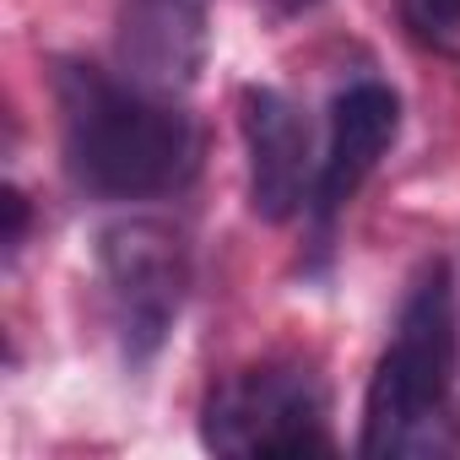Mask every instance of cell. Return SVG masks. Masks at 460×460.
<instances>
[{
    "mask_svg": "<svg viewBox=\"0 0 460 460\" xmlns=\"http://www.w3.org/2000/svg\"><path fill=\"white\" fill-rule=\"evenodd\" d=\"M66 173L103 200H146L179 190L200 163V130L163 93L98 66L55 71Z\"/></svg>",
    "mask_w": 460,
    "mask_h": 460,
    "instance_id": "obj_1",
    "label": "cell"
},
{
    "mask_svg": "<svg viewBox=\"0 0 460 460\" xmlns=\"http://www.w3.org/2000/svg\"><path fill=\"white\" fill-rule=\"evenodd\" d=\"M455 293L449 266L433 261L395 320V336L374 368L363 406V455H438L449 444L455 390Z\"/></svg>",
    "mask_w": 460,
    "mask_h": 460,
    "instance_id": "obj_2",
    "label": "cell"
},
{
    "mask_svg": "<svg viewBox=\"0 0 460 460\" xmlns=\"http://www.w3.org/2000/svg\"><path fill=\"white\" fill-rule=\"evenodd\" d=\"M200 438L217 455H325L331 401L325 379L298 358H266L222 379L206 401Z\"/></svg>",
    "mask_w": 460,
    "mask_h": 460,
    "instance_id": "obj_3",
    "label": "cell"
},
{
    "mask_svg": "<svg viewBox=\"0 0 460 460\" xmlns=\"http://www.w3.org/2000/svg\"><path fill=\"white\" fill-rule=\"evenodd\" d=\"M98 282L125 358L146 363L184 309L190 244L163 217H119L98 234Z\"/></svg>",
    "mask_w": 460,
    "mask_h": 460,
    "instance_id": "obj_4",
    "label": "cell"
},
{
    "mask_svg": "<svg viewBox=\"0 0 460 460\" xmlns=\"http://www.w3.org/2000/svg\"><path fill=\"white\" fill-rule=\"evenodd\" d=\"M119 71L146 93L195 87L211 49V0H125L119 12Z\"/></svg>",
    "mask_w": 460,
    "mask_h": 460,
    "instance_id": "obj_5",
    "label": "cell"
},
{
    "mask_svg": "<svg viewBox=\"0 0 460 460\" xmlns=\"http://www.w3.org/2000/svg\"><path fill=\"white\" fill-rule=\"evenodd\" d=\"M239 130H244V152H250V206L266 222H288L304 200H314L304 109L277 87H244Z\"/></svg>",
    "mask_w": 460,
    "mask_h": 460,
    "instance_id": "obj_6",
    "label": "cell"
},
{
    "mask_svg": "<svg viewBox=\"0 0 460 460\" xmlns=\"http://www.w3.org/2000/svg\"><path fill=\"white\" fill-rule=\"evenodd\" d=\"M395 130H401V98L385 82H352L347 93H336L331 146H325L320 179H314V217L320 222H331L363 190V179L395 146Z\"/></svg>",
    "mask_w": 460,
    "mask_h": 460,
    "instance_id": "obj_7",
    "label": "cell"
},
{
    "mask_svg": "<svg viewBox=\"0 0 460 460\" xmlns=\"http://www.w3.org/2000/svg\"><path fill=\"white\" fill-rule=\"evenodd\" d=\"M401 17L417 39L444 44V39L460 33V0H401Z\"/></svg>",
    "mask_w": 460,
    "mask_h": 460,
    "instance_id": "obj_8",
    "label": "cell"
},
{
    "mask_svg": "<svg viewBox=\"0 0 460 460\" xmlns=\"http://www.w3.org/2000/svg\"><path fill=\"white\" fill-rule=\"evenodd\" d=\"M0 200H6V250H17L28 234V200H22V190H6Z\"/></svg>",
    "mask_w": 460,
    "mask_h": 460,
    "instance_id": "obj_9",
    "label": "cell"
},
{
    "mask_svg": "<svg viewBox=\"0 0 460 460\" xmlns=\"http://www.w3.org/2000/svg\"><path fill=\"white\" fill-rule=\"evenodd\" d=\"M314 0H271V12H309Z\"/></svg>",
    "mask_w": 460,
    "mask_h": 460,
    "instance_id": "obj_10",
    "label": "cell"
}]
</instances>
